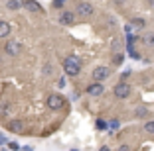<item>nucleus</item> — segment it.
I'll return each instance as SVG.
<instances>
[{
  "mask_svg": "<svg viewBox=\"0 0 154 151\" xmlns=\"http://www.w3.org/2000/svg\"><path fill=\"white\" fill-rule=\"evenodd\" d=\"M105 89L101 83H95V85H89L87 86V94H91V96H99V94H103Z\"/></svg>",
  "mask_w": 154,
  "mask_h": 151,
  "instance_id": "9",
  "label": "nucleus"
},
{
  "mask_svg": "<svg viewBox=\"0 0 154 151\" xmlns=\"http://www.w3.org/2000/svg\"><path fill=\"white\" fill-rule=\"evenodd\" d=\"M109 126H111V128H119V120H113V122H109Z\"/></svg>",
  "mask_w": 154,
  "mask_h": 151,
  "instance_id": "21",
  "label": "nucleus"
},
{
  "mask_svg": "<svg viewBox=\"0 0 154 151\" xmlns=\"http://www.w3.org/2000/svg\"><path fill=\"white\" fill-rule=\"evenodd\" d=\"M142 43L144 45H154V31H146L142 36Z\"/></svg>",
  "mask_w": 154,
  "mask_h": 151,
  "instance_id": "13",
  "label": "nucleus"
},
{
  "mask_svg": "<svg viewBox=\"0 0 154 151\" xmlns=\"http://www.w3.org/2000/svg\"><path fill=\"white\" fill-rule=\"evenodd\" d=\"M8 147H10V149H14V151H18V149H20V145H18V143H14V141L8 143Z\"/></svg>",
  "mask_w": 154,
  "mask_h": 151,
  "instance_id": "20",
  "label": "nucleus"
},
{
  "mask_svg": "<svg viewBox=\"0 0 154 151\" xmlns=\"http://www.w3.org/2000/svg\"><path fill=\"white\" fill-rule=\"evenodd\" d=\"M63 106H65V98L61 96V94H50V96H48V108H51V110H61Z\"/></svg>",
  "mask_w": 154,
  "mask_h": 151,
  "instance_id": "2",
  "label": "nucleus"
},
{
  "mask_svg": "<svg viewBox=\"0 0 154 151\" xmlns=\"http://www.w3.org/2000/svg\"><path fill=\"white\" fill-rule=\"evenodd\" d=\"M24 4V0H6V6H8V10H20Z\"/></svg>",
  "mask_w": 154,
  "mask_h": 151,
  "instance_id": "12",
  "label": "nucleus"
},
{
  "mask_svg": "<svg viewBox=\"0 0 154 151\" xmlns=\"http://www.w3.org/2000/svg\"><path fill=\"white\" fill-rule=\"evenodd\" d=\"M65 2H67V0H54V2H51V6H54V8H61Z\"/></svg>",
  "mask_w": 154,
  "mask_h": 151,
  "instance_id": "19",
  "label": "nucleus"
},
{
  "mask_svg": "<svg viewBox=\"0 0 154 151\" xmlns=\"http://www.w3.org/2000/svg\"><path fill=\"white\" fill-rule=\"evenodd\" d=\"M111 77V69L109 67H95V71H93V79L97 80V83H101V80H105V79H109Z\"/></svg>",
  "mask_w": 154,
  "mask_h": 151,
  "instance_id": "4",
  "label": "nucleus"
},
{
  "mask_svg": "<svg viewBox=\"0 0 154 151\" xmlns=\"http://www.w3.org/2000/svg\"><path fill=\"white\" fill-rule=\"evenodd\" d=\"M131 26H134V28H138V30H142L144 28V20H140V18H134L131 22Z\"/></svg>",
  "mask_w": 154,
  "mask_h": 151,
  "instance_id": "14",
  "label": "nucleus"
},
{
  "mask_svg": "<svg viewBox=\"0 0 154 151\" xmlns=\"http://www.w3.org/2000/svg\"><path fill=\"white\" fill-rule=\"evenodd\" d=\"M71 151H77V149H71Z\"/></svg>",
  "mask_w": 154,
  "mask_h": 151,
  "instance_id": "26",
  "label": "nucleus"
},
{
  "mask_svg": "<svg viewBox=\"0 0 154 151\" xmlns=\"http://www.w3.org/2000/svg\"><path fill=\"white\" fill-rule=\"evenodd\" d=\"M4 143H6V138H4V135H0V145H4Z\"/></svg>",
  "mask_w": 154,
  "mask_h": 151,
  "instance_id": "23",
  "label": "nucleus"
},
{
  "mask_svg": "<svg viewBox=\"0 0 154 151\" xmlns=\"http://www.w3.org/2000/svg\"><path fill=\"white\" fill-rule=\"evenodd\" d=\"M20 51H22V45H20L18 41H8V43L4 45V53L10 55V57H16V55H20Z\"/></svg>",
  "mask_w": 154,
  "mask_h": 151,
  "instance_id": "5",
  "label": "nucleus"
},
{
  "mask_svg": "<svg viewBox=\"0 0 154 151\" xmlns=\"http://www.w3.org/2000/svg\"><path fill=\"white\" fill-rule=\"evenodd\" d=\"M131 92H132V89H131L128 83H119V85L115 86V96L117 98H128Z\"/></svg>",
  "mask_w": 154,
  "mask_h": 151,
  "instance_id": "3",
  "label": "nucleus"
},
{
  "mask_svg": "<svg viewBox=\"0 0 154 151\" xmlns=\"http://www.w3.org/2000/svg\"><path fill=\"white\" fill-rule=\"evenodd\" d=\"M99 151H109V147H107V145H103V147H101Z\"/></svg>",
  "mask_w": 154,
  "mask_h": 151,
  "instance_id": "24",
  "label": "nucleus"
},
{
  "mask_svg": "<svg viewBox=\"0 0 154 151\" xmlns=\"http://www.w3.org/2000/svg\"><path fill=\"white\" fill-rule=\"evenodd\" d=\"M63 71H65V75H69V77H77L81 73V61L77 57H67L63 61Z\"/></svg>",
  "mask_w": 154,
  "mask_h": 151,
  "instance_id": "1",
  "label": "nucleus"
},
{
  "mask_svg": "<svg viewBox=\"0 0 154 151\" xmlns=\"http://www.w3.org/2000/svg\"><path fill=\"white\" fill-rule=\"evenodd\" d=\"M144 129L148 133H154V122H146V124H144Z\"/></svg>",
  "mask_w": 154,
  "mask_h": 151,
  "instance_id": "18",
  "label": "nucleus"
},
{
  "mask_svg": "<svg viewBox=\"0 0 154 151\" xmlns=\"http://www.w3.org/2000/svg\"><path fill=\"white\" fill-rule=\"evenodd\" d=\"M122 61H125V55H122V53H119V55H115V57H113V65H122Z\"/></svg>",
  "mask_w": 154,
  "mask_h": 151,
  "instance_id": "15",
  "label": "nucleus"
},
{
  "mask_svg": "<svg viewBox=\"0 0 154 151\" xmlns=\"http://www.w3.org/2000/svg\"><path fill=\"white\" fill-rule=\"evenodd\" d=\"M115 2H117V4H122V2H125V0H115Z\"/></svg>",
  "mask_w": 154,
  "mask_h": 151,
  "instance_id": "25",
  "label": "nucleus"
},
{
  "mask_svg": "<svg viewBox=\"0 0 154 151\" xmlns=\"http://www.w3.org/2000/svg\"><path fill=\"white\" fill-rule=\"evenodd\" d=\"M8 129L10 132H16V133H20V132H24V124L20 120H12L8 124Z\"/></svg>",
  "mask_w": 154,
  "mask_h": 151,
  "instance_id": "11",
  "label": "nucleus"
},
{
  "mask_svg": "<svg viewBox=\"0 0 154 151\" xmlns=\"http://www.w3.org/2000/svg\"><path fill=\"white\" fill-rule=\"evenodd\" d=\"M59 24L61 26H71V24H75V14L69 12V10H63V12L59 14Z\"/></svg>",
  "mask_w": 154,
  "mask_h": 151,
  "instance_id": "6",
  "label": "nucleus"
},
{
  "mask_svg": "<svg viewBox=\"0 0 154 151\" xmlns=\"http://www.w3.org/2000/svg\"><path fill=\"white\" fill-rule=\"evenodd\" d=\"M95 126H97V129H107V128H109V124H107L105 120H97Z\"/></svg>",
  "mask_w": 154,
  "mask_h": 151,
  "instance_id": "16",
  "label": "nucleus"
},
{
  "mask_svg": "<svg viewBox=\"0 0 154 151\" xmlns=\"http://www.w3.org/2000/svg\"><path fill=\"white\" fill-rule=\"evenodd\" d=\"M10 31H12V28H10L8 22H4V20H0V39L2 37H8Z\"/></svg>",
  "mask_w": 154,
  "mask_h": 151,
  "instance_id": "10",
  "label": "nucleus"
},
{
  "mask_svg": "<svg viewBox=\"0 0 154 151\" xmlns=\"http://www.w3.org/2000/svg\"><path fill=\"white\" fill-rule=\"evenodd\" d=\"M117 151H131V147H128V145H121Z\"/></svg>",
  "mask_w": 154,
  "mask_h": 151,
  "instance_id": "22",
  "label": "nucleus"
},
{
  "mask_svg": "<svg viewBox=\"0 0 154 151\" xmlns=\"http://www.w3.org/2000/svg\"><path fill=\"white\" fill-rule=\"evenodd\" d=\"M146 114H148V110H146V108H138V110H136V118H144Z\"/></svg>",
  "mask_w": 154,
  "mask_h": 151,
  "instance_id": "17",
  "label": "nucleus"
},
{
  "mask_svg": "<svg viewBox=\"0 0 154 151\" xmlns=\"http://www.w3.org/2000/svg\"><path fill=\"white\" fill-rule=\"evenodd\" d=\"M75 12H77V14H81V16H91V14H93V6H91L89 2H79Z\"/></svg>",
  "mask_w": 154,
  "mask_h": 151,
  "instance_id": "8",
  "label": "nucleus"
},
{
  "mask_svg": "<svg viewBox=\"0 0 154 151\" xmlns=\"http://www.w3.org/2000/svg\"><path fill=\"white\" fill-rule=\"evenodd\" d=\"M22 6L28 10V12H32V14H42V6L38 4L36 0H24Z\"/></svg>",
  "mask_w": 154,
  "mask_h": 151,
  "instance_id": "7",
  "label": "nucleus"
}]
</instances>
